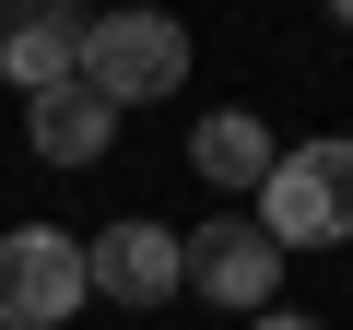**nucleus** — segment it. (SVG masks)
I'll return each mask as SVG.
<instances>
[{"label":"nucleus","mask_w":353,"mask_h":330,"mask_svg":"<svg viewBox=\"0 0 353 330\" xmlns=\"http://www.w3.org/2000/svg\"><path fill=\"white\" fill-rule=\"evenodd\" d=\"M259 236H271V248H330V236H353V142H294V153H271Z\"/></svg>","instance_id":"obj_1"},{"label":"nucleus","mask_w":353,"mask_h":330,"mask_svg":"<svg viewBox=\"0 0 353 330\" xmlns=\"http://www.w3.org/2000/svg\"><path fill=\"white\" fill-rule=\"evenodd\" d=\"M176 83H189V36H176L165 12H106V24H83V95L153 106V95H176Z\"/></svg>","instance_id":"obj_2"},{"label":"nucleus","mask_w":353,"mask_h":330,"mask_svg":"<svg viewBox=\"0 0 353 330\" xmlns=\"http://www.w3.org/2000/svg\"><path fill=\"white\" fill-rule=\"evenodd\" d=\"M176 295H212L224 318H271V295H283V248L259 236V224H201V236H176Z\"/></svg>","instance_id":"obj_3"},{"label":"nucleus","mask_w":353,"mask_h":330,"mask_svg":"<svg viewBox=\"0 0 353 330\" xmlns=\"http://www.w3.org/2000/svg\"><path fill=\"white\" fill-rule=\"evenodd\" d=\"M83 295L94 283H83V248L59 224H12L0 236V330H59Z\"/></svg>","instance_id":"obj_4"},{"label":"nucleus","mask_w":353,"mask_h":330,"mask_svg":"<svg viewBox=\"0 0 353 330\" xmlns=\"http://www.w3.org/2000/svg\"><path fill=\"white\" fill-rule=\"evenodd\" d=\"M0 71H12L24 95L83 83V24L59 12V0H0Z\"/></svg>","instance_id":"obj_5"},{"label":"nucleus","mask_w":353,"mask_h":330,"mask_svg":"<svg viewBox=\"0 0 353 330\" xmlns=\"http://www.w3.org/2000/svg\"><path fill=\"white\" fill-rule=\"evenodd\" d=\"M83 283L118 295V307H165V295H176V236H165V224H106V236L83 248Z\"/></svg>","instance_id":"obj_6"},{"label":"nucleus","mask_w":353,"mask_h":330,"mask_svg":"<svg viewBox=\"0 0 353 330\" xmlns=\"http://www.w3.org/2000/svg\"><path fill=\"white\" fill-rule=\"evenodd\" d=\"M24 142H36L48 165H94V153L118 142V106L83 95V83H48V95H24Z\"/></svg>","instance_id":"obj_7"},{"label":"nucleus","mask_w":353,"mask_h":330,"mask_svg":"<svg viewBox=\"0 0 353 330\" xmlns=\"http://www.w3.org/2000/svg\"><path fill=\"white\" fill-rule=\"evenodd\" d=\"M189 165H201L212 189H259V177H271V130H259L248 106H224V118L189 130Z\"/></svg>","instance_id":"obj_8"},{"label":"nucleus","mask_w":353,"mask_h":330,"mask_svg":"<svg viewBox=\"0 0 353 330\" xmlns=\"http://www.w3.org/2000/svg\"><path fill=\"white\" fill-rule=\"evenodd\" d=\"M248 330H318V318H283V307H271V318H248Z\"/></svg>","instance_id":"obj_9"}]
</instances>
